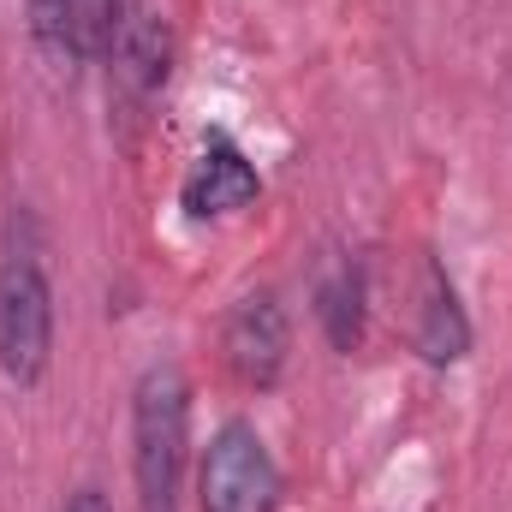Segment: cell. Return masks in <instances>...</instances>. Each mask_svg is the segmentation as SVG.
<instances>
[{
    "label": "cell",
    "instance_id": "1",
    "mask_svg": "<svg viewBox=\"0 0 512 512\" xmlns=\"http://www.w3.org/2000/svg\"><path fill=\"white\" fill-rule=\"evenodd\" d=\"M191 453V382L173 358H155L131 387V477L137 512H179Z\"/></svg>",
    "mask_w": 512,
    "mask_h": 512
},
{
    "label": "cell",
    "instance_id": "2",
    "mask_svg": "<svg viewBox=\"0 0 512 512\" xmlns=\"http://www.w3.org/2000/svg\"><path fill=\"white\" fill-rule=\"evenodd\" d=\"M54 358V286L30 251H0V376L36 387Z\"/></svg>",
    "mask_w": 512,
    "mask_h": 512
},
{
    "label": "cell",
    "instance_id": "3",
    "mask_svg": "<svg viewBox=\"0 0 512 512\" xmlns=\"http://www.w3.org/2000/svg\"><path fill=\"white\" fill-rule=\"evenodd\" d=\"M280 507V465L256 423L233 417L209 435L197 471V512H274Z\"/></svg>",
    "mask_w": 512,
    "mask_h": 512
},
{
    "label": "cell",
    "instance_id": "4",
    "mask_svg": "<svg viewBox=\"0 0 512 512\" xmlns=\"http://www.w3.org/2000/svg\"><path fill=\"white\" fill-rule=\"evenodd\" d=\"M286 352H292V328H286V310L274 292H251L227 310V328H221V358L227 370L245 387L268 393V387L286 376Z\"/></svg>",
    "mask_w": 512,
    "mask_h": 512
},
{
    "label": "cell",
    "instance_id": "5",
    "mask_svg": "<svg viewBox=\"0 0 512 512\" xmlns=\"http://www.w3.org/2000/svg\"><path fill=\"white\" fill-rule=\"evenodd\" d=\"M256 197H262V173L251 167V155L227 131H209L203 155L191 161V173L179 185V209L191 221H227V215L251 209Z\"/></svg>",
    "mask_w": 512,
    "mask_h": 512
},
{
    "label": "cell",
    "instance_id": "6",
    "mask_svg": "<svg viewBox=\"0 0 512 512\" xmlns=\"http://www.w3.org/2000/svg\"><path fill=\"white\" fill-rule=\"evenodd\" d=\"M411 346H417L423 364H435V370H447V364H459V358L471 352V316H465V304H459L453 274H447L435 256H423V268H417V322H411Z\"/></svg>",
    "mask_w": 512,
    "mask_h": 512
},
{
    "label": "cell",
    "instance_id": "7",
    "mask_svg": "<svg viewBox=\"0 0 512 512\" xmlns=\"http://www.w3.org/2000/svg\"><path fill=\"white\" fill-rule=\"evenodd\" d=\"M316 316H322V334H328L334 352H358L364 346V328H370V280H364V262L340 256L316 280Z\"/></svg>",
    "mask_w": 512,
    "mask_h": 512
},
{
    "label": "cell",
    "instance_id": "8",
    "mask_svg": "<svg viewBox=\"0 0 512 512\" xmlns=\"http://www.w3.org/2000/svg\"><path fill=\"white\" fill-rule=\"evenodd\" d=\"M108 60H114V78L126 84L131 96H155L167 84V30H161V18L126 6V24H120Z\"/></svg>",
    "mask_w": 512,
    "mask_h": 512
},
{
    "label": "cell",
    "instance_id": "9",
    "mask_svg": "<svg viewBox=\"0 0 512 512\" xmlns=\"http://www.w3.org/2000/svg\"><path fill=\"white\" fill-rule=\"evenodd\" d=\"M66 6H72V60H108L126 24V0H66Z\"/></svg>",
    "mask_w": 512,
    "mask_h": 512
},
{
    "label": "cell",
    "instance_id": "10",
    "mask_svg": "<svg viewBox=\"0 0 512 512\" xmlns=\"http://www.w3.org/2000/svg\"><path fill=\"white\" fill-rule=\"evenodd\" d=\"M24 6H30V36H36L48 54L72 60V6H66V0H24Z\"/></svg>",
    "mask_w": 512,
    "mask_h": 512
},
{
    "label": "cell",
    "instance_id": "11",
    "mask_svg": "<svg viewBox=\"0 0 512 512\" xmlns=\"http://www.w3.org/2000/svg\"><path fill=\"white\" fill-rule=\"evenodd\" d=\"M60 512H114V501H108L102 489H90V483H84V489H72V495H66V507H60Z\"/></svg>",
    "mask_w": 512,
    "mask_h": 512
}]
</instances>
